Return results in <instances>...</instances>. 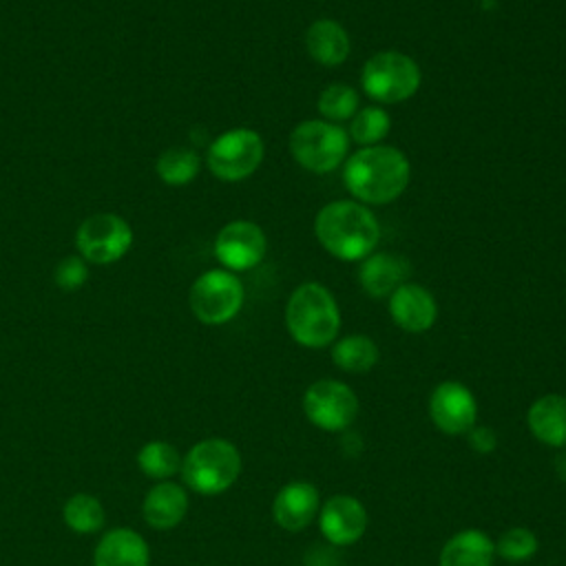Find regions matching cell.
<instances>
[{
	"instance_id": "e0dca14e",
	"label": "cell",
	"mask_w": 566,
	"mask_h": 566,
	"mask_svg": "<svg viewBox=\"0 0 566 566\" xmlns=\"http://www.w3.org/2000/svg\"><path fill=\"white\" fill-rule=\"evenodd\" d=\"M150 553L146 539L133 528H113L95 546V566H148Z\"/></svg>"
},
{
	"instance_id": "ba28073f",
	"label": "cell",
	"mask_w": 566,
	"mask_h": 566,
	"mask_svg": "<svg viewBox=\"0 0 566 566\" xmlns=\"http://www.w3.org/2000/svg\"><path fill=\"white\" fill-rule=\"evenodd\" d=\"M263 139L256 130L239 126L221 133L208 148V170L221 181H241L263 161Z\"/></svg>"
},
{
	"instance_id": "5bb4252c",
	"label": "cell",
	"mask_w": 566,
	"mask_h": 566,
	"mask_svg": "<svg viewBox=\"0 0 566 566\" xmlns=\"http://www.w3.org/2000/svg\"><path fill=\"white\" fill-rule=\"evenodd\" d=\"M391 321L411 334H422L433 327L438 318V303L433 294L420 283H402L389 296Z\"/></svg>"
},
{
	"instance_id": "5b68a950",
	"label": "cell",
	"mask_w": 566,
	"mask_h": 566,
	"mask_svg": "<svg viewBox=\"0 0 566 566\" xmlns=\"http://www.w3.org/2000/svg\"><path fill=\"white\" fill-rule=\"evenodd\" d=\"M347 133L325 119H305L290 133V153L296 164L310 172L325 175L347 159Z\"/></svg>"
},
{
	"instance_id": "7a4b0ae2",
	"label": "cell",
	"mask_w": 566,
	"mask_h": 566,
	"mask_svg": "<svg viewBox=\"0 0 566 566\" xmlns=\"http://www.w3.org/2000/svg\"><path fill=\"white\" fill-rule=\"evenodd\" d=\"M314 234L332 256L360 261L374 252L380 239V223L365 203L338 199L318 210Z\"/></svg>"
},
{
	"instance_id": "4316f807",
	"label": "cell",
	"mask_w": 566,
	"mask_h": 566,
	"mask_svg": "<svg viewBox=\"0 0 566 566\" xmlns=\"http://www.w3.org/2000/svg\"><path fill=\"white\" fill-rule=\"evenodd\" d=\"M318 113L325 122L338 124L352 119L360 106L358 93L347 84H329L318 95Z\"/></svg>"
},
{
	"instance_id": "ac0fdd59",
	"label": "cell",
	"mask_w": 566,
	"mask_h": 566,
	"mask_svg": "<svg viewBox=\"0 0 566 566\" xmlns=\"http://www.w3.org/2000/svg\"><path fill=\"white\" fill-rule=\"evenodd\" d=\"M188 513V493L175 482H157L144 497L142 515L159 531L175 528Z\"/></svg>"
},
{
	"instance_id": "44dd1931",
	"label": "cell",
	"mask_w": 566,
	"mask_h": 566,
	"mask_svg": "<svg viewBox=\"0 0 566 566\" xmlns=\"http://www.w3.org/2000/svg\"><path fill=\"white\" fill-rule=\"evenodd\" d=\"M493 557V539L480 528H464L444 542L440 551V566H491Z\"/></svg>"
},
{
	"instance_id": "f546056e",
	"label": "cell",
	"mask_w": 566,
	"mask_h": 566,
	"mask_svg": "<svg viewBox=\"0 0 566 566\" xmlns=\"http://www.w3.org/2000/svg\"><path fill=\"white\" fill-rule=\"evenodd\" d=\"M469 444L478 451V453H491L497 447V436L491 427H482V424H473L469 431Z\"/></svg>"
},
{
	"instance_id": "8992f818",
	"label": "cell",
	"mask_w": 566,
	"mask_h": 566,
	"mask_svg": "<svg viewBox=\"0 0 566 566\" xmlns=\"http://www.w3.org/2000/svg\"><path fill=\"white\" fill-rule=\"evenodd\" d=\"M363 91L382 104L409 99L422 82V71L413 57L400 51L374 53L360 71Z\"/></svg>"
},
{
	"instance_id": "603a6c76",
	"label": "cell",
	"mask_w": 566,
	"mask_h": 566,
	"mask_svg": "<svg viewBox=\"0 0 566 566\" xmlns=\"http://www.w3.org/2000/svg\"><path fill=\"white\" fill-rule=\"evenodd\" d=\"M62 517L64 524L77 533V535H91L102 531L104 520H106V511L102 506V502L95 495L88 493H75L64 502L62 509Z\"/></svg>"
},
{
	"instance_id": "f1b7e54d",
	"label": "cell",
	"mask_w": 566,
	"mask_h": 566,
	"mask_svg": "<svg viewBox=\"0 0 566 566\" xmlns=\"http://www.w3.org/2000/svg\"><path fill=\"white\" fill-rule=\"evenodd\" d=\"M55 285L64 292H73L77 287H82L88 279V270H86V261L82 256H64L57 268H55Z\"/></svg>"
},
{
	"instance_id": "7c38bea8",
	"label": "cell",
	"mask_w": 566,
	"mask_h": 566,
	"mask_svg": "<svg viewBox=\"0 0 566 566\" xmlns=\"http://www.w3.org/2000/svg\"><path fill=\"white\" fill-rule=\"evenodd\" d=\"M429 418L431 422L449 433H469L478 418V402L471 389L458 380L440 382L429 396Z\"/></svg>"
},
{
	"instance_id": "9a60e30c",
	"label": "cell",
	"mask_w": 566,
	"mask_h": 566,
	"mask_svg": "<svg viewBox=\"0 0 566 566\" xmlns=\"http://www.w3.org/2000/svg\"><path fill=\"white\" fill-rule=\"evenodd\" d=\"M409 274L411 263L396 252H371L358 265V283L374 298L391 296Z\"/></svg>"
},
{
	"instance_id": "277c9868",
	"label": "cell",
	"mask_w": 566,
	"mask_h": 566,
	"mask_svg": "<svg viewBox=\"0 0 566 566\" xmlns=\"http://www.w3.org/2000/svg\"><path fill=\"white\" fill-rule=\"evenodd\" d=\"M241 473V453L226 438L199 440L181 458V478L199 495L228 491Z\"/></svg>"
},
{
	"instance_id": "4fadbf2b",
	"label": "cell",
	"mask_w": 566,
	"mask_h": 566,
	"mask_svg": "<svg viewBox=\"0 0 566 566\" xmlns=\"http://www.w3.org/2000/svg\"><path fill=\"white\" fill-rule=\"evenodd\" d=\"M323 537L334 546H349L358 542L367 528V511L354 495H332L318 513Z\"/></svg>"
},
{
	"instance_id": "52a82bcc",
	"label": "cell",
	"mask_w": 566,
	"mask_h": 566,
	"mask_svg": "<svg viewBox=\"0 0 566 566\" xmlns=\"http://www.w3.org/2000/svg\"><path fill=\"white\" fill-rule=\"evenodd\" d=\"M243 283L230 270H208L190 285L188 303L203 325H223L232 321L243 305Z\"/></svg>"
},
{
	"instance_id": "ffe728a7",
	"label": "cell",
	"mask_w": 566,
	"mask_h": 566,
	"mask_svg": "<svg viewBox=\"0 0 566 566\" xmlns=\"http://www.w3.org/2000/svg\"><path fill=\"white\" fill-rule=\"evenodd\" d=\"M531 433L555 449L566 447V396L546 394L537 398L526 413Z\"/></svg>"
},
{
	"instance_id": "484cf974",
	"label": "cell",
	"mask_w": 566,
	"mask_h": 566,
	"mask_svg": "<svg viewBox=\"0 0 566 566\" xmlns=\"http://www.w3.org/2000/svg\"><path fill=\"white\" fill-rule=\"evenodd\" d=\"M391 128L389 113L380 106H363L349 119V137L360 146L380 144Z\"/></svg>"
},
{
	"instance_id": "7402d4cb",
	"label": "cell",
	"mask_w": 566,
	"mask_h": 566,
	"mask_svg": "<svg viewBox=\"0 0 566 566\" xmlns=\"http://www.w3.org/2000/svg\"><path fill=\"white\" fill-rule=\"evenodd\" d=\"M378 345L365 334H349L334 343L332 360L347 374H365L378 363Z\"/></svg>"
},
{
	"instance_id": "6da1fadb",
	"label": "cell",
	"mask_w": 566,
	"mask_h": 566,
	"mask_svg": "<svg viewBox=\"0 0 566 566\" xmlns=\"http://www.w3.org/2000/svg\"><path fill=\"white\" fill-rule=\"evenodd\" d=\"M411 179V166L402 150L394 146H363L345 159L343 181L360 201L385 206L398 199Z\"/></svg>"
},
{
	"instance_id": "30bf717a",
	"label": "cell",
	"mask_w": 566,
	"mask_h": 566,
	"mask_svg": "<svg viewBox=\"0 0 566 566\" xmlns=\"http://www.w3.org/2000/svg\"><path fill=\"white\" fill-rule=\"evenodd\" d=\"M303 411L323 431H345L358 416V398L349 385L323 378L305 389Z\"/></svg>"
},
{
	"instance_id": "83f0119b",
	"label": "cell",
	"mask_w": 566,
	"mask_h": 566,
	"mask_svg": "<svg viewBox=\"0 0 566 566\" xmlns=\"http://www.w3.org/2000/svg\"><path fill=\"white\" fill-rule=\"evenodd\" d=\"M537 537L531 528L513 526L504 531L495 544V555L504 557L506 562H524L537 553Z\"/></svg>"
},
{
	"instance_id": "2e32d148",
	"label": "cell",
	"mask_w": 566,
	"mask_h": 566,
	"mask_svg": "<svg viewBox=\"0 0 566 566\" xmlns=\"http://www.w3.org/2000/svg\"><path fill=\"white\" fill-rule=\"evenodd\" d=\"M318 513V491L310 482L285 484L272 502V517L285 531H303Z\"/></svg>"
},
{
	"instance_id": "8fae6325",
	"label": "cell",
	"mask_w": 566,
	"mask_h": 566,
	"mask_svg": "<svg viewBox=\"0 0 566 566\" xmlns=\"http://www.w3.org/2000/svg\"><path fill=\"white\" fill-rule=\"evenodd\" d=\"M265 232L248 219L226 223L214 239V256L230 272L250 270L265 256Z\"/></svg>"
},
{
	"instance_id": "d6986e66",
	"label": "cell",
	"mask_w": 566,
	"mask_h": 566,
	"mask_svg": "<svg viewBox=\"0 0 566 566\" xmlns=\"http://www.w3.org/2000/svg\"><path fill=\"white\" fill-rule=\"evenodd\" d=\"M305 49L321 66H338L349 55V35L338 20H314L305 31Z\"/></svg>"
},
{
	"instance_id": "3957f363",
	"label": "cell",
	"mask_w": 566,
	"mask_h": 566,
	"mask_svg": "<svg viewBox=\"0 0 566 566\" xmlns=\"http://www.w3.org/2000/svg\"><path fill=\"white\" fill-rule=\"evenodd\" d=\"M285 327L290 336L312 349L329 345L340 329V310L332 292L316 283H301L287 298Z\"/></svg>"
},
{
	"instance_id": "d4e9b609",
	"label": "cell",
	"mask_w": 566,
	"mask_h": 566,
	"mask_svg": "<svg viewBox=\"0 0 566 566\" xmlns=\"http://www.w3.org/2000/svg\"><path fill=\"white\" fill-rule=\"evenodd\" d=\"M137 467L148 478L164 482L172 478L177 471H181V455L177 447H172L166 440H150L146 442L137 453Z\"/></svg>"
},
{
	"instance_id": "9c48e42d",
	"label": "cell",
	"mask_w": 566,
	"mask_h": 566,
	"mask_svg": "<svg viewBox=\"0 0 566 566\" xmlns=\"http://www.w3.org/2000/svg\"><path fill=\"white\" fill-rule=\"evenodd\" d=\"M75 245L80 256L88 263H115L130 250L133 230L119 214L97 212L80 223L75 232Z\"/></svg>"
},
{
	"instance_id": "cb8c5ba5",
	"label": "cell",
	"mask_w": 566,
	"mask_h": 566,
	"mask_svg": "<svg viewBox=\"0 0 566 566\" xmlns=\"http://www.w3.org/2000/svg\"><path fill=\"white\" fill-rule=\"evenodd\" d=\"M199 166H201L199 155L190 148H184V146L166 148L155 161V170H157L159 179L168 186L190 184L197 177Z\"/></svg>"
}]
</instances>
